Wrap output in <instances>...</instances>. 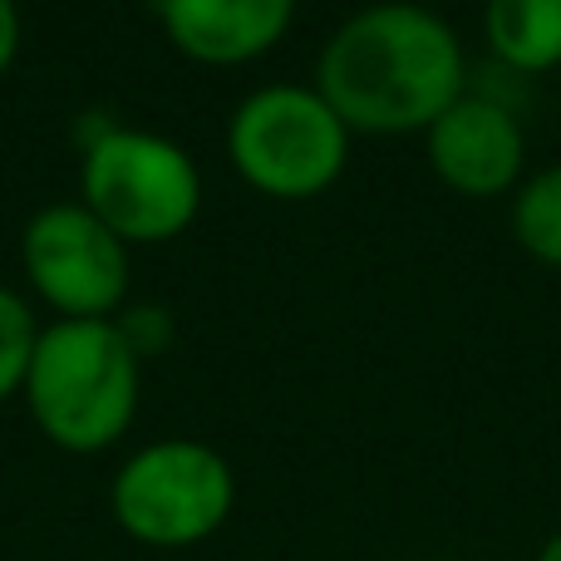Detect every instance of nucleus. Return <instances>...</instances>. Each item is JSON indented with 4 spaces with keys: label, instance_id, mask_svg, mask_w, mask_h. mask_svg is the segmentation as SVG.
I'll return each instance as SVG.
<instances>
[{
    "label": "nucleus",
    "instance_id": "obj_10",
    "mask_svg": "<svg viewBox=\"0 0 561 561\" xmlns=\"http://www.w3.org/2000/svg\"><path fill=\"white\" fill-rule=\"evenodd\" d=\"M513 237L533 262L561 272V163L533 173L513 197Z\"/></svg>",
    "mask_w": 561,
    "mask_h": 561
},
{
    "label": "nucleus",
    "instance_id": "obj_9",
    "mask_svg": "<svg viewBox=\"0 0 561 561\" xmlns=\"http://www.w3.org/2000/svg\"><path fill=\"white\" fill-rule=\"evenodd\" d=\"M488 49L517 75H547L561 65V0H488Z\"/></svg>",
    "mask_w": 561,
    "mask_h": 561
},
{
    "label": "nucleus",
    "instance_id": "obj_7",
    "mask_svg": "<svg viewBox=\"0 0 561 561\" xmlns=\"http://www.w3.org/2000/svg\"><path fill=\"white\" fill-rule=\"evenodd\" d=\"M424 153L438 183L458 197H503L523 187L527 138L517 114L497 99L463 94L454 108H444L424 128Z\"/></svg>",
    "mask_w": 561,
    "mask_h": 561
},
{
    "label": "nucleus",
    "instance_id": "obj_2",
    "mask_svg": "<svg viewBox=\"0 0 561 561\" xmlns=\"http://www.w3.org/2000/svg\"><path fill=\"white\" fill-rule=\"evenodd\" d=\"M144 359L114 320L39 325L25 375V409L35 428L65 454H104L128 434L144 389Z\"/></svg>",
    "mask_w": 561,
    "mask_h": 561
},
{
    "label": "nucleus",
    "instance_id": "obj_3",
    "mask_svg": "<svg viewBox=\"0 0 561 561\" xmlns=\"http://www.w3.org/2000/svg\"><path fill=\"white\" fill-rule=\"evenodd\" d=\"M79 203L124 247L173 242L203 213V173L183 144L148 128H104L84 144Z\"/></svg>",
    "mask_w": 561,
    "mask_h": 561
},
{
    "label": "nucleus",
    "instance_id": "obj_12",
    "mask_svg": "<svg viewBox=\"0 0 561 561\" xmlns=\"http://www.w3.org/2000/svg\"><path fill=\"white\" fill-rule=\"evenodd\" d=\"M114 325L124 330V340L134 345V355H153V350H168V340H173V320H168V310L158 306H134V310H118Z\"/></svg>",
    "mask_w": 561,
    "mask_h": 561
},
{
    "label": "nucleus",
    "instance_id": "obj_11",
    "mask_svg": "<svg viewBox=\"0 0 561 561\" xmlns=\"http://www.w3.org/2000/svg\"><path fill=\"white\" fill-rule=\"evenodd\" d=\"M35 340H39L35 310H30L15 290L0 286V404L25 389L30 359H35Z\"/></svg>",
    "mask_w": 561,
    "mask_h": 561
},
{
    "label": "nucleus",
    "instance_id": "obj_6",
    "mask_svg": "<svg viewBox=\"0 0 561 561\" xmlns=\"http://www.w3.org/2000/svg\"><path fill=\"white\" fill-rule=\"evenodd\" d=\"M35 296L59 320H114L128 296V247L84 203H49L20 237Z\"/></svg>",
    "mask_w": 561,
    "mask_h": 561
},
{
    "label": "nucleus",
    "instance_id": "obj_4",
    "mask_svg": "<svg viewBox=\"0 0 561 561\" xmlns=\"http://www.w3.org/2000/svg\"><path fill=\"white\" fill-rule=\"evenodd\" d=\"M227 158L272 203H310L330 193L350 163V128L316 84H266L237 104Z\"/></svg>",
    "mask_w": 561,
    "mask_h": 561
},
{
    "label": "nucleus",
    "instance_id": "obj_14",
    "mask_svg": "<svg viewBox=\"0 0 561 561\" xmlns=\"http://www.w3.org/2000/svg\"><path fill=\"white\" fill-rule=\"evenodd\" d=\"M537 561H561V533H552L542 542V552H537Z\"/></svg>",
    "mask_w": 561,
    "mask_h": 561
},
{
    "label": "nucleus",
    "instance_id": "obj_8",
    "mask_svg": "<svg viewBox=\"0 0 561 561\" xmlns=\"http://www.w3.org/2000/svg\"><path fill=\"white\" fill-rule=\"evenodd\" d=\"M158 15L178 55L207 69H232L280 45L296 0H158Z\"/></svg>",
    "mask_w": 561,
    "mask_h": 561
},
{
    "label": "nucleus",
    "instance_id": "obj_5",
    "mask_svg": "<svg viewBox=\"0 0 561 561\" xmlns=\"http://www.w3.org/2000/svg\"><path fill=\"white\" fill-rule=\"evenodd\" d=\"M237 503V473L213 444L158 438L124 458L108 488V513L138 547L183 552L222 533Z\"/></svg>",
    "mask_w": 561,
    "mask_h": 561
},
{
    "label": "nucleus",
    "instance_id": "obj_13",
    "mask_svg": "<svg viewBox=\"0 0 561 561\" xmlns=\"http://www.w3.org/2000/svg\"><path fill=\"white\" fill-rule=\"evenodd\" d=\"M15 55H20V10L15 0H0V79L10 75Z\"/></svg>",
    "mask_w": 561,
    "mask_h": 561
},
{
    "label": "nucleus",
    "instance_id": "obj_1",
    "mask_svg": "<svg viewBox=\"0 0 561 561\" xmlns=\"http://www.w3.org/2000/svg\"><path fill=\"white\" fill-rule=\"evenodd\" d=\"M316 89L350 134H424L463 89V45L444 15L379 0L330 30Z\"/></svg>",
    "mask_w": 561,
    "mask_h": 561
}]
</instances>
